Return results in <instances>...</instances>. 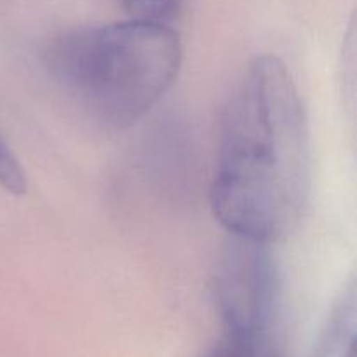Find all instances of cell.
Here are the masks:
<instances>
[{
  "mask_svg": "<svg viewBox=\"0 0 357 357\" xmlns=\"http://www.w3.org/2000/svg\"><path fill=\"white\" fill-rule=\"evenodd\" d=\"M310 190V132L298 89L272 54L250 63L222 115L211 209L230 236L272 246L298 227Z\"/></svg>",
  "mask_w": 357,
  "mask_h": 357,
  "instance_id": "1",
  "label": "cell"
},
{
  "mask_svg": "<svg viewBox=\"0 0 357 357\" xmlns=\"http://www.w3.org/2000/svg\"><path fill=\"white\" fill-rule=\"evenodd\" d=\"M181 58L180 37L169 24L139 20L68 31L44 54L52 79L110 129L145 117L173 86Z\"/></svg>",
  "mask_w": 357,
  "mask_h": 357,
  "instance_id": "2",
  "label": "cell"
},
{
  "mask_svg": "<svg viewBox=\"0 0 357 357\" xmlns=\"http://www.w3.org/2000/svg\"><path fill=\"white\" fill-rule=\"evenodd\" d=\"M213 296L229 337L272 349L281 278L268 244L230 236L213 275Z\"/></svg>",
  "mask_w": 357,
  "mask_h": 357,
  "instance_id": "3",
  "label": "cell"
},
{
  "mask_svg": "<svg viewBox=\"0 0 357 357\" xmlns=\"http://www.w3.org/2000/svg\"><path fill=\"white\" fill-rule=\"evenodd\" d=\"M312 357H356V284L351 279L335 303Z\"/></svg>",
  "mask_w": 357,
  "mask_h": 357,
  "instance_id": "4",
  "label": "cell"
},
{
  "mask_svg": "<svg viewBox=\"0 0 357 357\" xmlns=\"http://www.w3.org/2000/svg\"><path fill=\"white\" fill-rule=\"evenodd\" d=\"M132 20L167 24L178 16L181 0H121Z\"/></svg>",
  "mask_w": 357,
  "mask_h": 357,
  "instance_id": "5",
  "label": "cell"
},
{
  "mask_svg": "<svg viewBox=\"0 0 357 357\" xmlns=\"http://www.w3.org/2000/svg\"><path fill=\"white\" fill-rule=\"evenodd\" d=\"M0 188L13 195H24L28 188L26 173L2 135H0Z\"/></svg>",
  "mask_w": 357,
  "mask_h": 357,
  "instance_id": "6",
  "label": "cell"
},
{
  "mask_svg": "<svg viewBox=\"0 0 357 357\" xmlns=\"http://www.w3.org/2000/svg\"><path fill=\"white\" fill-rule=\"evenodd\" d=\"M271 352L272 349L260 347L227 335L225 340L216 345L206 357H271Z\"/></svg>",
  "mask_w": 357,
  "mask_h": 357,
  "instance_id": "7",
  "label": "cell"
}]
</instances>
